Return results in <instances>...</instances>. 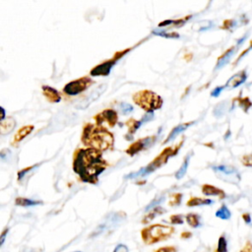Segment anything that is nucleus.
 <instances>
[{"label": "nucleus", "mask_w": 252, "mask_h": 252, "mask_svg": "<svg viewBox=\"0 0 252 252\" xmlns=\"http://www.w3.org/2000/svg\"><path fill=\"white\" fill-rule=\"evenodd\" d=\"M106 167L107 163L102 158L101 152L96 149H78L74 154L73 169L84 182L95 184L98 175Z\"/></svg>", "instance_id": "1"}, {"label": "nucleus", "mask_w": 252, "mask_h": 252, "mask_svg": "<svg viewBox=\"0 0 252 252\" xmlns=\"http://www.w3.org/2000/svg\"><path fill=\"white\" fill-rule=\"evenodd\" d=\"M82 142L87 147L102 152L108 149H112L114 139L112 134L105 128L96 124L93 125L89 123L84 127Z\"/></svg>", "instance_id": "2"}, {"label": "nucleus", "mask_w": 252, "mask_h": 252, "mask_svg": "<svg viewBox=\"0 0 252 252\" xmlns=\"http://www.w3.org/2000/svg\"><path fill=\"white\" fill-rule=\"evenodd\" d=\"M181 144H179L177 147L175 148H172V147H169V148H166L164 149L158 157H156V158L150 162L147 166L145 167H142L141 169H139L138 171H135V172H131L130 174L126 175L125 178L127 179H132V178H136V177H139V176H146V175H149L151 174L152 172H154L156 169H158V167H160L163 163H165L167 161V159L169 158V157L175 155L178 151V148L180 147Z\"/></svg>", "instance_id": "3"}, {"label": "nucleus", "mask_w": 252, "mask_h": 252, "mask_svg": "<svg viewBox=\"0 0 252 252\" xmlns=\"http://www.w3.org/2000/svg\"><path fill=\"white\" fill-rule=\"evenodd\" d=\"M173 232L174 228L172 226L157 223L142 229L141 236L143 241L150 245L169 238Z\"/></svg>", "instance_id": "4"}, {"label": "nucleus", "mask_w": 252, "mask_h": 252, "mask_svg": "<svg viewBox=\"0 0 252 252\" xmlns=\"http://www.w3.org/2000/svg\"><path fill=\"white\" fill-rule=\"evenodd\" d=\"M133 100L147 113H153L154 110L162 106V98L149 90H143L133 94Z\"/></svg>", "instance_id": "5"}, {"label": "nucleus", "mask_w": 252, "mask_h": 252, "mask_svg": "<svg viewBox=\"0 0 252 252\" xmlns=\"http://www.w3.org/2000/svg\"><path fill=\"white\" fill-rule=\"evenodd\" d=\"M94 83V82L89 77H82L66 84L63 88V92L68 95H77L86 91Z\"/></svg>", "instance_id": "6"}, {"label": "nucleus", "mask_w": 252, "mask_h": 252, "mask_svg": "<svg viewBox=\"0 0 252 252\" xmlns=\"http://www.w3.org/2000/svg\"><path fill=\"white\" fill-rule=\"evenodd\" d=\"M212 168L216 172L218 177H220L223 180H226V181H229V182H233L235 180L236 182H238L239 179H240V176L238 174L237 169L234 168L233 166L217 165V166H213Z\"/></svg>", "instance_id": "7"}, {"label": "nucleus", "mask_w": 252, "mask_h": 252, "mask_svg": "<svg viewBox=\"0 0 252 252\" xmlns=\"http://www.w3.org/2000/svg\"><path fill=\"white\" fill-rule=\"evenodd\" d=\"M94 119L95 120V123L98 126H100L103 122H106L110 127H113L118 120V116H117V112L115 110L104 109L103 111L96 114L94 117Z\"/></svg>", "instance_id": "8"}, {"label": "nucleus", "mask_w": 252, "mask_h": 252, "mask_svg": "<svg viewBox=\"0 0 252 252\" xmlns=\"http://www.w3.org/2000/svg\"><path fill=\"white\" fill-rule=\"evenodd\" d=\"M155 140H156V137H146V138L140 139L134 142L133 144H131L129 148L126 150V153L132 157L138 154L139 152L151 147L155 143Z\"/></svg>", "instance_id": "9"}, {"label": "nucleus", "mask_w": 252, "mask_h": 252, "mask_svg": "<svg viewBox=\"0 0 252 252\" xmlns=\"http://www.w3.org/2000/svg\"><path fill=\"white\" fill-rule=\"evenodd\" d=\"M125 214L124 213H122V212H120V213H114V214H111L110 216H109V218H108V220H106V221L105 222H103V223H101L99 226H97V228H96V230L95 231H94V233L92 234V236H94V235H97V234H99V233H101L105 228H108L109 226H111V225H116L117 223H119L122 220H124L125 219Z\"/></svg>", "instance_id": "10"}, {"label": "nucleus", "mask_w": 252, "mask_h": 252, "mask_svg": "<svg viewBox=\"0 0 252 252\" xmlns=\"http://www.w3.org/2000/svg\"><path fill=\"white\" fill-rule=\"evenodd\" d=\"M115 61H116L115 58H113L111 60H106L103 63H100V64L96 65L94 68H93L91 70L90 74L92 76H107L110 73L112 67L114 66Z\"/></svg>", "instance_id": "11"}, {"label": "nucleus", "mask_w": 252, "mask_h": 252, "mask_svg": "<svg viewBox=\"0 0 252 252\" xmlns=\"http://www.w3.org/2000/svg\"><path fill=\"white\" fill-rule=\"evenodd\" d=\"M247 79V74L245 70H242L236 74H234L232 77H230L228 79V81L225 84V87L229 88V89H234L237 88L238 86L242 85Z\"/></svg>", "instance_id": "12"}, {"label": "nucleus", "mask_w": 252, "mask_h": 252, "mask_svg": "<svg viewBox=\"0 0 252 252\" xmlns=\"http://www.w3.org/2000/svg\"><path fill=\"white\" fill-rule=\"evenodd\" d=\"M105 90H106V85H105V84L98 86L94 92L91 93V94H90L85 100L82 101V105H79V106H77V107H78V108H82V109L86 108L90 103H92L94 100H95L96 98H98V97L100 96V94H102Z\"/></svg>", "instance_id": "13"}, {"label": "nucleus", "mask_w": 252, "mask_h": 252, "mask_svg": "<svg viewBox=\"0 0 252 252\" xmlns=\"http://www.w3.org/2000/svg\"><path fill=\"white\" fill-rule=\"evenodd\" d=\"M42 93L49 102L56 103L61 100V95L57 90L50 86H42Z\"/></svg>", "instance_id": "14"}, {"label": "nucleus", "mask_w": 252, "mask_h": 252, "mask_svg": "<svg viewBox=\"0 0 252 252\" xmlns=\"http://www.w3.org/2000/svg\"><path fill=\"white\" fill-rule=\"evenodd\" d=\"M195 122L194 121H191V122H187V123H182V124H179V125H177L176 127H174L171 131H170V133L168 134V136H167V138L164 140V142H163V144H166V143H169V142H171V141H173L180 133H182L183 131H185L189 126H191L192 124H194Z\"/></svg>", "instance_id": "15"}, {"label": "nucleus", "mask_w": 252, "mask_h": 252, "mask_svg": "<svg viewBox=\"0 0 252 252\" xmlns=\"http://www.w3.org/2000/svg\"><path fill=\"white\" fill-rule=\"evenodd\" d=\"M33 129H34L33 125H26V126H24V127H22V128L16 133V135L14 136L12 145H13V146H17L21 141H23L26 137H28V136L33 131Z\"/></svg>", "instance_id": "16"}, {"label": "nucleus", "mask_w": 252, "mask_h": 252, "mask_svg": "<svg viewBox=\"0 0 252 252\" xmlns=\"http://www.w3.org/2000/svg\"><path fill=\"white\" fill-rule=\"evenodd\" d=\"M202 192L206 196H219L220 199H223L225 197V193L221 189L210 184H204L202 186Z\"/></svg>", "instance_id": "17"}, {"label": "nucleus", "mask_w": 252, "mask_h": 252, "mask_svg": "<svg viewBox=\"0 0 252 252\" xmlns=\"http://www.w3.org/2000/svg\"><path fill=\"white\" fill-rule=\"evenodd\" d=\"M235 51V46H232L230 48H228L221 56L219 57L218 59V62H217V65H216V70L218 69H220L222 68L224 65H226L228 63V61L230 60L232 54L234 53Z\"/></svg>", "instance_id": "18"}, {"label": "nucleus", "mask_w": 252, "mask_h": 252, "mask_svg": "<svg viewBox=\"0 0 252 252\" xmlns=\"http://www.w3.org/2000/svg\"><path fill=\"white\" fill-rule=\"evenodd\" d=\"M16 126V121L13 117H8L6 120H2L0 124V130L3 135L10 133Z\"/></svg>", "instance_id": "19"}, {"label": "nucleus", "mask_w": 252, "mask_h": 252, "mask_svg": "<svg viewBox=\"0 0 252 252\" xmlns=\"http://www.w3.org/2000/svg\"><path fill=\"white\" fill-rule=\"evenodd\" d=\"M214 201L211 199H203L199 197H192L191 199L188 200L187 206L188 207H196V206H203V205H211L213 204Z\"/></svg>", "instance_id": "20"}, {"label": "nucleus", "mask_w": 252, "mask_h": 252, "mask_svg": "<svg viewBox=\"0 0 252 252\" xmlns=\"http://www.w3.org/2000/svg\"><path fill=\"white\" fill-rule=\"evenodd\" d=\"M15 204L17 206H22V207H31V206H36V205H41V201H36V200H32L29 198H23V197H18L15 200Z\"/></svg>", "instance_id": "21"}, {"label": "nucleus", "mask_w": 252, "mask_h": 252, "mask_svg": "<svg viewBox=\"0 0 252 252\" xmlns=\"http://www.w3.org/2000/svg\"><path fill=\"white\" fill-rule=\"evenodd\" d=\"M165 212H166V211H165L163 208L158 206V207L154 208L153 211L150 212L147 216H145V218L143 219L142 222L145 223V224H146V223H149V222H150L151 220H153L158 215H161V214H163V213H165Z\"/></svg>", "instance_id": "22"}, {"label": "nucleus", "mask_w": 252, "mask_h": 252, "mask_svg": "<svg viewBox=\"0 0 252 252\" xmlns=\"http://www.w3.org/2000/svg\"><path fill=\"white\" fill-rule=\"evenodd\" d=\"M189 161H190V155H188V156L185 158L183 163L181 164V166L179 167V169L175 172V178H176V179H181V178L185 175V173H186V171H187V168H188V165H189Z\"/></svg>", "instance_id": "23"}, {"label": "nucleus", "mask_w": 252, "mask_h": 252, "mask_svg": "<svg viewBox=\"0 0 252 252\" xmlns=\"http://www.w3.org/2000/svg\"><path fill=\"white\" fill-rule=\"evenodd\" d=\"M127 126H128V134L129 135H133L139 128L140 126L143 124V121L140 120V121H137L133 118L129 119L127 122H126Z\"/></svg>", "instance_id": "24"}, {"label": "nucleus", "mask_w": 252, "mask_h": 252, "mask_svg": "<svg viewBox=\"0 0 252 252\" xmlns=\"http://www.w3.org/2000/svg\"><path fill=\"white\" fill-rule=\"evenodd\" d=\"M186 221H187V223H188L191 227H194V228L200 226V224H201L199 215L193 214V213L186 215Z\"/></svg>", "instance_id": "25"}, {"label": "nucleus", "mask_w": 252, "mask_h": 252, "mask_svg": "<svg viewBox=\"0 0 252 252\" xmlns=\"http://www.w3.org/2000/svg\"><path fill=\"white\" fill-rule=\"evenodd\" d=\"M153 33L162 36V37H166V38H178L179 37V34L177 32H168V31H164V30H154Z\"/></svg>", "instance_id": "26"}, {"label": "nucleus", "mask_w": 252, "mask_h": 252, "mask_svg": "<svg viewBox=\"0 0 252 252\" xmlns=\"http://www.w3.org/2000/svg\"><path fill=\"white\" fill-rule=\"evenodd\" d=\"M230 216H231L230 211L225 205H221V207L216 212V217L221 220H228Z\"/></svg>", "instance_id": "27"}, {"label": "nucleus", "mask_w": 252, "mask_h": 252, "mask_svg": "<svg viewBox=\"0 0 252 252\" xmlns=\"http://www.w3.org/2000/svg\"><path fill=\"white\" fill-rule=\"evenodd\" d=\"M238 104L239 106L242 107V109L247 112V110L252 106V102L251 100L249 99L248 96H245V97H238Z\"/></svg>", "instance_id": "28"}, {"label": "nucleus", "mask_w": 252, "mask_h": 252, "mask_svg": "<svg viewBox=\"0 0 252 252\" xmlns=\"http://www.w3.org/2000/svg\"><path fill=\"white\" fill-rule=\"evenodd\" d=\"M216 252H227V244H226V240H225L224 235L220 236Z\"/></svg>", "instance_id": "29"}, {"label": "nucleus", "mask_w": 252, "mask_h": 252, "mask_svg": "<svg viewBox=\"0 0 252 252\" xmlns=\"http://www.w3.org/2000/svg\"><path fill=\"white\" fill-rule=\"evenodd\" d=\"M120 110L123 114H129L134 110V108H133V105L130 104V103L121 102L120 103Z\"/></svg>", "instance_id": "30"}, {"label": "nucleus", "mask_w": 252, "mask_h": 252, "mask_svg": "<svg viewBox=\"0 0 252 252\" xmlns=\"http://www.w3.org/2000/svg\"><path fill=\"white\" fill-rule=\"evenodd\" d=\"M163 201V197L161 196V197H158V198H156L155 200H153L147 207H146V211H149L150 209H153V208H156V207H158V205H159L161 202Z\"/></svg>", "instance_id": "31"}, {"label": "nucleus", "mask_w": 252, "mask_h": 252, "mask_svg": "<svg viewBox=\"0 0 252 252\" xmlns=\"http://www.w3.org/2000/svg\"><path fill=\"white\" fill-rule=\"evenodd\" d=\"M241 162L244 166L252 167V154L250 155H245L241 158Z\"/></svg>", "instance_id": "32"}, {"label": "nucleus", "mask_w": 252, "mask_h": 252, "mask_svg": "<svg viewBox=\"0 0 252 252\" xmlns=\"http://www.w3.org/2000/svg\"><path fill=\"white\" fill-rule=\"evenodd\" d=\"M169 220L172 224H182L183 223V218L181 215H172V216H170Z\"/></svg>", "instance_id": "33"}, {"label": "nucleus", "mask_w": 252, "mask_h": 252, "mask_svg": "<svg viewBox=\"0 0 252 252\" xmlns=\"http://www.w3.org/2000/svg\"><path fill=\"white\" fill-rule=\"evenodd\" d=\"M37 165H38V164H34V165H32V166H29V167H26V168L20 170V171L18 172V180H21L30 170H32V169L35 168Z\"/></svg>", "instance_id": "34"}, {"label": "nucleus", "mask_w": 252, "mask_h": 252, "mask_svg": "<svg viewBox=\"0 0 252 252\" xmlns=\"http://www.w3.org/2000/svg\"><path fill=\"white\" fill-rule=\"evenodd\" d=\"M184 21L183 20H175V21H172V20H167V21H163V22H160L159 23V27H164V26H168L170 24H181L183 25Z\"/></svg>", "instance_id": "35"}, {"label": "nucleus", "mask_w": 252, "mask_h": 252, "mask_svg": "<svg viewBox=\"0 0 252 252\" xmlns=\"http://www.w3.org/2000/svg\"><path fill=\"white\" fill-rule=\"evenodd\" d=\"M251 49H252V40L250 41V45H249V47H248V48H246V49H244V50H243V51H242V52L239 54V56L236 58V60L234 61V64H233V66L237 65L238 61H239V60H240V59H241V58H242V57H243V56H244L246 53H248V52H249Z\"/></svg>", "instance_id": "36"}, {"label": "nucleus", "mask_w": 252, "mask_h": 252, "mask_svg": "<svg viewBox=\"0 0 252 252\" xmlns=\"http://www.w3.org/2000/svg\"><path fill=\"white\" fill-rule=\"evenodd\" d=\"M172 198H173V200L169 202V205H170V206L179 205V204H180V201H181V198H182V195L179 194V193H178V194H174V195L172 196Z\"/></svg>", "instance_id": "37"}, {"label": "nucleus", "mask_w": 252, "mask_h": 252, "mask_svg": "<svg viewBox=\"0 0 252 252\" xmlns=\"http://www.w3.org/2000/svg\"><path fill=\"white\" fill-rule=\"evenodd\" d=\"M224 88H225V86H220V87H217V88H215V89L212 91L211 95H212V96H214V97L219 96V95L220 94L221 91H222Z\"/></svg>", "instance_id": "38"}, {"label": "nucleus", "mask_w": 252, "mask_h": 252, "mask_svg": "<svg viewBox=\"0 0 252 252\" xmlns=\"http://www.w3.org/2000/svg\"><path fill=\"white\" fill-rule=\"evenodd\" d=\"M155 252H176V248L173 246H165V247H160Z\"/></svg>", "instance_id": "39"}, {"label": "nucleus", "mask_w": 252, "mask_h": 252, "mask_svg": "<svg viewBox=\"0 0 252 252\" xmlns=\"http://www.w3.org/2000/svg\"><path fill=\"white\" fill-rule=\"evenodd\" d=\"M233 25H234V21H233V20H225V21L223 22V25H222L221 29H223V30H229Z\"/></svg>", "instance_id": "40"}, {"label": "nucleus", "mask_w": 252, "mask_h": 252, "mask_svg": "<svg viewBox=\"0 0 252 252\" xmlns=\"http://www.w3.org/2000/svg\"><path fill=\"white\" fill-rule=\"evenodd\" d=\"M113 252H128V248L126 245L124 244H118L115 248Z\"/></svg>", "instance_id": "41"}, {"label": "nucleus", "mask_w": 252, "mask_h": 252, "mask_svg": "<svg viewBox=\"0 0 252 252\" xmlns=\"http://www.w3.org/2000/svg\"><path fill=\"white\" fill-rule=\"evenodd\" d=\"M240 252H252V243L250 241H247L244 247L240 250Z\"/></svg>", "instance_id": "42"}, {"label": "nucleus", "mask_w": 252, "mask_h": 252, "mask_svg": "<svg viewBox=\"0 0 252 252\" xmlns=\"http://www.w3.org/2000/svg\"><path fill=\"white\" fill-rule=\"evenodd\" d=\"M153 118H154V113H147V114H145V115L143 116V118H142L141 120L143 121V123H145V122H147V121L152 120Z\"/></svg>", "instance_id": "43"}, {"label": "nucleus", "mask_w": 252, "mask_h": 252, "mask_svg": "<svg viewBox=\"0 0 252 252\" xmlns=\"http://www.w3.org/2000/svg\"><path fill=\"white\" fill-rule=\"evenodd\" d=\"M8 231H9V228H5V229L3 230L2 234H1V238H0V245H3L4 240H5V236H6V234L8 233Z\"/></svg>", "instance_id": "44"}, {"label": "nucleus", "mask_w": 252, "mask_h": 252, "mask_svg": "<svg viewBox=\"0 0 252 252\" xmlns=\"http://www.w3.org/2000/svg\"><path fill=\"white\" fill-rule=\"evenodd\" d=\"M242 219L244 220V221L246 223H250L251 222V218H250V215L248 213H245L242 215Z\"/></svg>", "instance_id": "45"}, {"label": "nucleus", "mask_w": 252, "mask_h": 252, "mask_svg": "<svg viewBox=\"0 0 252 252\" xmlns=\"http://www.w3.org/2000/svg\"><path fill=\"white\" fill-rule=\"evenodd\" d=\"M192 236V233L191 232H188V231H184L182 234H181V238H184V239H187L189 237Z\"/></svg>", "instance_id": "46"}, {"label": "nucleus", "mask_w": 252, "mask_h": 252, "mask_svg": "<svg viewBox=\"0 0 252 252\" xmlns=\"http://www.w3.org/2000/svg\"><path fill=\"white\" fill-rule=\"evenodd\" d=\"M22 252H42L41 249H24Z\"/></svg>", "instance_id": "47"}, {"label": "nucleus", "mask_w": 252, "mask_h": 252, "mask_svg": "<svg viewBox=\"0 0 252 252\" xmlns=\"http://www.w3.org/2000/svg\"><path fill=\"white\" fill-rule=\"evenodd\" d=\"M1 109V121L5 119V109L3 107L0 108Z\"/></svg>", "instance_id": "48"}]
</instances>
